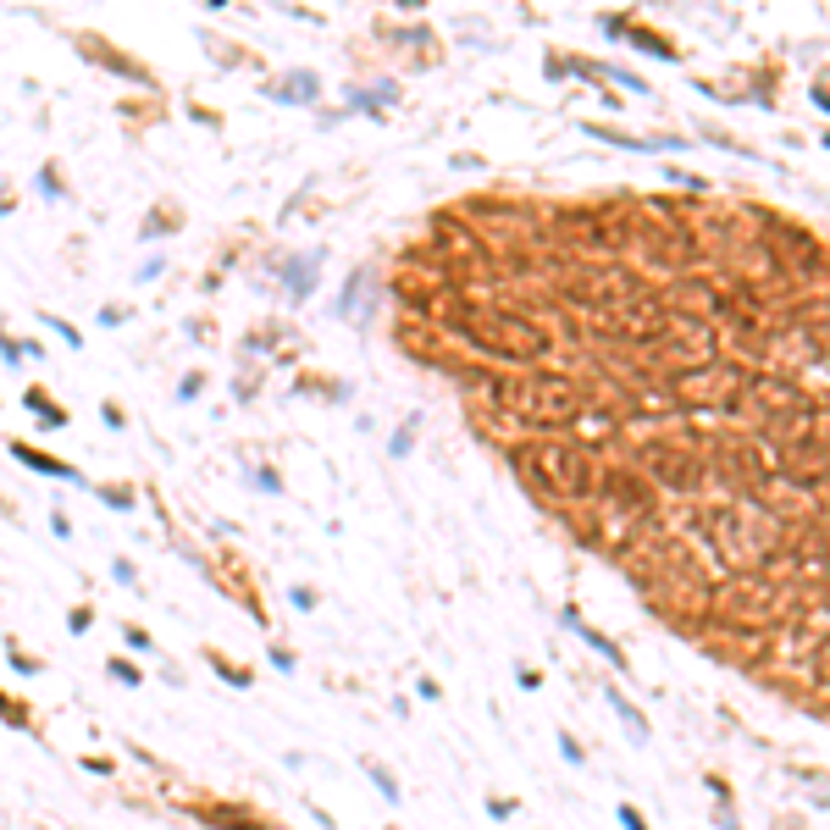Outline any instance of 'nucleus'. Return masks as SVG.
<instances>
[{
	"mask_svg": "<svg viewBox=\"0 0 830 830\" xmlns=\"http://www.w3.org/2000/svg\"><path fill=\"white\" fill-rule=\"evenodd\" d=\"M499 409L521 415L526 427H571L582 415V393L560 376H482L477 382Z\"/></svg>",
	"mask_w": 830,
	"mask_h": 830,
	"instance_id": "f257e3e1",
	"label": "nucleus"
},
{
	"mask_svg": "<svg viewBox=\"0 0 830 830\" xmlns=\"http://www.w3.org/2000/svg\"><path fill=\"white\" fill-rule=\"evenodd\" d=\"M515 471L543 493V499H560V504H576V499H593L598 493V466L582 444H532L515 455Z\"/></svg>",
	"mask_w": 830,
	"mask_h": 830,
	"instance_id": "f03ea898",
	"label": "nucleus"
},
{
	"mask_svg": "<svg viewBox=\"0 0 830 830\" xmlns=\"http://www.w3.org/2000/svg\"><path fill=\"white\" fill-rule=\"evenodd\" d=\"M455 332L460 338H471L477 349H488V354H504V360H538V354H549V332L532 321V316H521V310H460L455 316Z\"/></svg>",
	"mask_w": 830,
	"mask_h": 830,
	"instance_id": "7ed1b4c3",
	"label": "nucleus"
},
{
	"mask_svg": "<svg viewBox=\"0 0 830 830\" xmlns=\"http://www.w3.org/2000/svg\"><path fill=\"white\" fill-rule=\"evenodd\" d=\"M753 371H742V365H731V360H703V365H692V371H675L670 376V393L681 398V404H703V409H725V404H736L742 393H753Z\"/></svg>",
	"mask_w": 830,
	"mask_h": 830,
	"instance_id": "20e7f679",
	"label": "nucleus"
},
{
	"mask_svg": "<svg viewBox=\"0 0 830 830\" xmlns=\"http://www.w3.org/2000/svg\"><path fill=\"white\" fill-rule=\"evenodd\" d=\"M786 609H791V598H786V587L769 582V576H736V582L720 587V615H731V620H742V626H769V620H780Z\"/></svg>",
	"mask_w": 830,
	"mask_h": 830,
	"instance_id": "39448f33",
	"label": "nucleus"
},
{
	"mask_svg": "<svg viewBox=\"0 0 830 830\" xmlns=\"http://www.w3.org/2000/svg\"><path fill=\"white\" fill-rule=\"evenodd\" d=\"M565 294L582 299V305H593L598 316H604V310H620V305H631V299H642L637 277H631V272H615V266H587V272H576V277L565 283Z\"/></svg>",
	"mask_w": 830,
	"mask_h": 830,
	"instance_id": "423d86ee",
	"label": "nucleus"
},
{
	"mask_svg": "<svg viewBox=\"0 0 830 830\" xmlns=\"http://www.w3.org/2000/svg\"><path fill=\"white\" fill-rule=\"evenodd\" d=\"M642 471H648L659 488L687 493V488H698L703 460H698V449H687V444H675V438H653V444H642Z\"/></svg>",
	"mask_w": 830,
	"mask_h": 830,
	"instance_id": "0eeeda50",
	"label": "nucleus"
},
{
	"mask_svg": "<svg viewBox=\"0 0 830 830\" xmlns=\"http://www.w3.org/2000/svg\"><path fill=\"white\" fill-rule=\"evenodd\" d=\"M604 332H609V338H626V343H648V338L664 332V305L631 299V305H620V310H604Z\"/></svg>",
	"mask_w": 830,
	"mask_h": 830,
	"instance_id": "6e6552de",
	"label": "nucleus"
},
{
	"mask_svg": "<svg viewBox=\"0 0 830 830\" xmlns=\"http://www.w3.org/2000/svg\"><path fill=\"white\" fill-rule=\"evenodd\" d=\"M642 249H648L659 266H681V260L692 255V244H687L681 227H648V233H642Z\"/></svg>",
	"mask_w": 830,
	"mask_h": 830,
	"instance_id": "1a4fd4ad",
	"label": "nucleus"
},
{
	"mask_svg": "<svg viewBox=\"0 0 830 830\" xmlns=\"http://www.w3.org/2000/svg\"><path fill=\"white\" fill-rule=\"evenodd\" d=\"M714 449H720L714 460H720V471H725L731 482H736V477H742V482H758V477H764V466H758V455H753L747 444H736V438H720Z\"/></svg>",
	"mask_w": 830,
	"mask_h": 830,
	"instance_id": "9d476101",
	"label": "nucleus"
},
{
	"mask_svg": "<svg viewBox=\"0 0 830 830\" xmlns=\"http://www.w3.org/2000/svg\"><path fill=\"white\" fill-rule=\"evenodd\" d=\"M598 493H604V499H615L620 510H637V504H648V493H653V488H648L642 477H631V471H604Z\"/></svg>",
	"mask_w": 830,
	"mask_h": 830,
	"instance_id": "9b49d317",
	"label": "nucleus"
},
{
	"mask_svg": "<svg viewBox=\"0 0 830 830\" xmlns=\"http://www.w3.org/2000/svg\"><path fill=\"white\" fill-rule=\"evenodd\" d=\"M12 449H18V460H23V466H34V471H51V477H73L67 466H56V460H45V455H34L29 444H12Z\"/></svg>",
	"mask_w": 830,
	"mask_h": 830,
	"instance_id": "f8f14e48",
	"label": "nucleus"
},
{
	"mask_svg": "<svg viewBox=\"0 0 830 830\" xmlns=\"http://www.w3.org/2000/svg\"><path fill=\"white\" fill-rule=\"evenodd\" d=\"M813 675H819V681H830V642L813 653Z\"/></svg>",
	"mask_w": 830,
	"mask_h": 830,
	"instance_id": "ddd939ff",
	"label": "nucleus"
}]
</instances>
